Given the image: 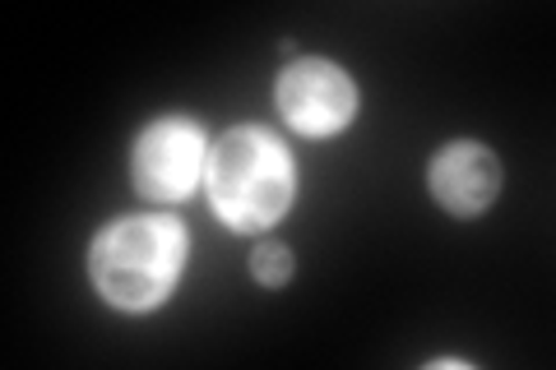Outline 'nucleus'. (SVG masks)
<instances>
[{"label": "nucleus", "mask_w": 556, "mask_h": 370, "mask_svg": "<svg viewBox=\"0 0 556 370\" xmlns=\"http://www.w3.org/2000/svg\"><path fill=\"white\" fill-rule=\"evenodd\" d=\"M186 259V232L177 218H121L93 245V283L121 310L159 306L172 292Z\"/></svg>", "instance_id": "1"}, {"label": "nucleus", "mask_w": 556, "mask_h": 370, "mask_svg": "<svg viewBox=\"0 0 556 370\" xmlns=\"http://www.w3.org/2000/svg\"><path fill=\"white\" fill-rule=\"evenodd\" d=\"M208 195H214L218 218L241 232L278 222L292 204L288 149L260 126L228 130L208 153Z\"/></svg>", "instance_id": "2"}, {"label": "nucleus", "mask_w": 556, "mask_h": 370, "mask_svg": "<svg viewBox=\"0 0 556 370\" xmlns=\"http://www.w3.org/2000/svg\"><path fill=\"white\" fill-rule=\"evenodd\" d=\"M278 112L302 135H334L357 116V88L329 61H292L278 79Z\"/></svg>", "instance_id": "3"}, {"label": "nucleus", "mask_w": 556, "mask_h": 370, "mask_svg": "<svg viewBox=\"0 0 556 370\" xmlns=\"http://www.w3.org/2000/svg\"><path fill=\"white\" fill-rule=\"evenodd\" d=\"M204 167V135L195 120H159L135 144V181L149 200H181Z\"/></svg>", "instance_id": "4"}, {"label": "nucleus", "mask_w": 556, "mask_h": 370, "mask_svg": "<svg viewBox=\"0 0 556 370\" xmlns=\"http://www.w3.org/2000/svg\"><path fill=\"white\" fill-rule=\"evenodd\" d=\"M431 195L450 214L478 218L501 195V163L482 144H450L431 167Z\"/></svg>", "instance_id": "5"}, {"label": "nucleus", "mask_w": 556, "mask_h": 370, "mask_svg": "<svg viewBox=\"0 0 556 370\" xmlns=\"http://www.w3.org/2000/svg\"><path fill=\"white\" fill-rule=\"evenodd\" d=\"M251 273L265 288H283L288 278H292V251H288L283 241H260L255 255H251Z\"/></svg>", "instance_id": "6"}]
</instances>
